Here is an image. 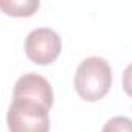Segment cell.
Here are the masks:
<instances>
[{"label": "cell", "mask_w": 132, "mask_h": 132, "mask_svg": "<svg viewBox=\"0 0 132 132\" xmlns=\"http://www.w3.org/2000/svg\"><path fill=\"white\" fill-rule=\"evenodd\" d=\"M101 132H132V120L127 117H113L104 124Z\"/></svg>", "instance_id": "6"}, {"label": "cell", "mask_w": 132, "mask_h": 132, "mask_svg": "<svg viewBox=\"0 0 132 132\" xmlns=\"http://www.w3.org/2000/svg\"><path fill=\"white\" fill-rule=\"evenodd\" d=\"M61 37L51 28H36L25 39V53L28 59L39 65L54 62L61 53Z\"/></svg>", "instance_id": "3"}, {"label": "cell", "mask_w": 132, "mask_h": 132, "mask_svg": "<svg viewBox=\"0 0 132 132\" xmlns=\"http://www.w3.org/2000/svg\"><path fill=\"white\" fill-rule=\"evenodd\" d=\"M13 98H23L30 101H36L47 109L53 106V89L50 82L37 75V73H27L20 76L14 86V96Z\"/></svg>", "instance_id": "4"}, {"label": "cell", "mask_w": 132, "mask_h": 132, "mask_svg": "<svg viewBox=\"0 0 132 132\" xmlns=\"http://www.w3.org/2000/svg\"><path fill=\"white\" fill-rule=\"evenodd\" d=\"M123 89L132 98V62L127 65L123 72Z\"/></svg>", "instance_id": "7"}, {"label": "cell", "mask_w": 132, "mask_h": 132, "mask_svg": "<svg viewBox=\"0 0 132 132\" xmlns=\"http://www.w3.org/2000/svg\"><path fill=\"white\" fill-rule=\"evenodd\" d=\"M0 8L5 14L14 16V17H28L39 10V2L36 0H22V2H0Z\"/></svg>", "instance_id": "5"}, {"label": "cell", "mask_w": 132, "mask_h": 132, "mask_svg": "<svg viewBox=\"0 0 132 132\" xmlns=\"http://www.w3.org/2000/svg\"><path fill=\"white\" fill-rule=\"evenodd\" d=\"M110 86L112 70L104 57L90 56L78 65L75 73V89L84 101H100L107 95Z\"/></svg>", "instance_id": "1"}, {"label": "cell", "mask_w": 132, "mask_h": 132, "mask_svg": "<svg viewBox=\"0 0 132 132\" xmlns=\"http://www.w3.org/2000/svg\"><path fill=\"white\" fill-rule=\"evenodd\" d=\"M48 110L36 101L13 98L6 117L10 132H48Z\"/></svg>", "instance_id": "2"}]
</instances>
